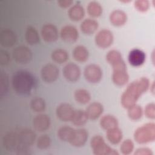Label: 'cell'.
Segmentation results:
<instances>
[{"label": "cell", "mask_w": 155, "mask_h": 155, "mask_svg": "<svg viewBox=\"0 0 155 155\" xmlns=\"http://www.w3.org/2000/svg\"><path fill=\"white\" fill-rule=\"evenodd\" d=\"M135 155H153L152 150L147 147H141L137 148L134 153Z\"/></svg>", "instance_id": "obj_41"}, {"label": "cell", "mask_w": 155, "mask_h": 155, "mask_svg": "<svg viewBox=\"0 0 155 155\" xmlns=\"http://www.w3.org/2000/svg\"><path fill=\"white\" fill-rule=\"evenodd\" d=\"M12 87L15 92L21 95L29 94L35 85V78L28 71L20 70L12 77Z\"/></svg>", "instance_id": "obj_3"}, {"label": "cell", "mask_w": 155, "mask_h": 155, "mask_svg": "<svg viewBox=\"0 0 155 155\" xmlns=\"http://www.w3.org/2000/svg\"><path fill=\"white\" fill-rule=\"evenodd\" d=\"M2 145L8 151H16L19 145L18 133L10 131L5 134L2 138Z\"/></svg>", "instance_id": "obj_16"}, {"label": "cell", "mask_w": 155, "mask_h": 155, "mask_svg": "<svg viewBox=\"0 0 155 155\" xmlns=\"http://www.w3.org/2000/svg\"><path fill=\"white\" fill-rule=\"evenodd\" d=\"M128 109V116L129 118L133 120H139L143 115V110L142 107L136 104L129 107Z\"/></svg>", "instance_id": "obj_34"}, {"label": "cell", "mask_w": 155, "mask_h": 155, "mask_svg": "<svg viewBox=\"0 0 155 155\" xmlns=\"http://www.w3.org/2000/svg\"><path fill=\"white\" fill-rule=\"evenodd\" d=\"M93 153L95 155H118L119 153L108 145L100 135L94 136L90 141Z\"/></svg>", "instance_id": "obj_5"}, {"label": "cell", "mask_w": 155, "mask_h": 155, "mask_svg": "<svg viewBox=\"0 0 155 155\" xmlns=\"http://www.w3.org/2000/svg\"><path fill=\"white\" fill-rule=\"evenodd\" d=\"M75 130L71 127L64 125L60 127L58 130V136L60 140L64 142H68L71 140Z\"/></svg>", "instance_id": "obj_28"}, {"label": "cell", "mask_w": 155, "mask_h": 155, "mask_svg": "<svg viewBox=\"0 0 155 155\" xmlns=\"http://www.w3.org/2000/svg\"><path fill=\"white\" fill-rule=\"evenodd\" d=\"M61 39L66 43L72 44L77 41L79 33L77 28L71 25H66L62 27L60 31Z\"/></svg>", "instance_id": "obj_12"}, {"label": "cell", "mask_w": 155, "mask_h": 155, "mask_svg": "<svg viewBox=\"0 0 155 155\" xmlns=\"http://www.w3.org/2000/svg\"><path fill=\"white\" fill-rule=\"evenodd\" d=\"M154 51H153V53H152V59H153V64H154Z\"/></svg>", "instance_id": "obj_44"}, {"label": "cell", "mask_w": 155, "mask_h": 155, "mask_svg": "<svg viewBox=\"0 0 155 155\" xmlns=\"http://www.w3.org/2000/svg\"><path fill=\"white\" fill-rule=\"evenodd\" d=\"M19 145L16 151L24 153L32 146L36 140V134L34 131L25 128L18 133Z\"/></svg>", "instance_id": "obj_6"}, {"label": "cell", "mask_w": 155, "mask_h": 155, "mask_svg": "<svg viewBox=\"0 0 155 155\" xmlns=\"http://www.w3.org/2000/svg\"><path fill=\"white\" fill-rule=\"evenodd\" d=\"M134 145L132 140L127 139L124 140L120 146V151L122 154L127 155L131 154L134 150Z\"/></svg>", "instance_id": "obj_36"}, {"label": "cell", "mask_w": 155, "mask_h": 155, "mask_svg": "<svg viewBox=\"0 0 155 155\" xmlns=\"http://www.w3.org/2000/svg\"><path fill=\"white\" fill-rule=\"evenodd\" d=\"M68 15L73 21L77 22L81 21L85 15L84 8L80 4H75L70 8L68 11Z\"/></svg>", "instance_id": "obj_24"}, {"label": "cell", "mask_w": 155, "mask_h": 155, "mask_svg": "<svg viewBox=\"0 0 155 155\" xmlns=\"http://www.w3.org/2000/svg\"><path fill=\"white\" fill-rule=\"evenodd\" d=\"M103 111L104 107L98 102H93L91 103L85 110L88 119L91 120H96L99 118L102 114Z\"/></svg>", "instance_id": "obj_20"}, {"label": "cell", "mask_w": 155, "mask_h": 155, "mask_svg": "<svg viewBox=\"0 0 155 155\" xmlns=\"http://www.w3.org/2000/svg\"><path fill=\"white\" fill-rule=\"evenodd\" d=\"M88 137V133L85 129L79 128L75 130L73 136L69 143L73 147H81L85 144Z\"/></svg>", "instance_id": "obj_18"}, {"label": "cell", "mask_w": 155, "mask_h": 155, "mask_svg": "<svg viewBox=\"0 0 155 155\" xmlns=\"http://www.w3.org/2000/svg\"><path fill=\"white\" fill-rule=\"evenodd\" d=\"M75 101L80 104H87L91 100V94L88 91L85 89H78L74 93Z\"/></svg>", "instance_id": "obj_29"}, {"label": "cell", "mask_w": 155, "mask_h": 155, "mask_svg": "<svg viewBox=\"0 0 155 155\" xmlns=\"http://www.w3.org/2000/svg\"><path fill=\"white\" fill-rule=\"evenodd\" d=\"M88 117L85 111L82 110H74L71 122L76 126H82L88 121Z\"/></svg>", "instance_id": "obj_30"}, {"label": "cell", "mask_w": 155, "mask_h": 155, "mask_svg": "<svg viewBox=\"0 0 155 155\" xmlns=\"http://www.w3.org/2000/svg\"><path fill=\"white\" fill-rule=\"evenodd\" d=\"M74 110L70 104L62 103L57 107L56 114L59 120L64 122H68L71 120Z\"/></svg>", "instance_id": "obj_13"}, {"label": "cell", "mask_w": 155, "mask_h": 155, "mask_svg": "<svg viewBox=\"0 0 155 155\" xmlns=\"http://www.w3.org/2000/svg\"><path fill=\"white\" fill-rule=\"evenodd\" d=\"M98 27V22L95 19L91 18L84 19L80 25L82 32L87 35L93 34L97 30Z\"/></svg>", "instance_id": "obj_22"}, {"label": "cell", "mask_w": 155, "mask_h": 155, "mask_svg": "<svg viewBox=\"0 0 155 155\" xmlns=\"http://www.w3.org/2000/svg\"><path fill=\"white\" fill-rule=\"evenodd\" d=\"M106 136L107 140L113 145L120 143L123 137V134L121 130L118 127L107 130Z\"/></svg>", "instance_id": "obj_25"}, {"label": "cell", "mask_w": 155, "mask_h": 155, "mask_svg": "<svg viewBox=\"0 0 155 155\" xmlns=\"http://www.w3.org/2000/svg\"><path fill=\"white\" fill-rule=\"evenodd\" d=\"M134 6L137 11L140 12H145L150 7V2L147 0L135 1Z\"/></svg>", "instance_id": "obj_38"}, {"label": "cell", "mask_w": 155, "mask_h": 155, "mask_svg": "<svg viewBox=\"0 0 155 155\" xmlns=\"http://www.w3.org/2000/svg\"><path fill=\"white\" fill-rule=\"evenodd\" d=\"M150 89L151 88V92L154 94V82H153V83H152L151 85L150 84Z\"/></svg>", "instance_id": "obj_43"}, {"label": "cell", "mask_w": 155, "mask_h": 155, "mask_svg": "<svg viewBox=\"0 0 155 155\" xmlns=\"http://www.w3.org/2000/svg\"><path fill=\"white\" fill-rule=\"evenodd\" d=\"M32 125L35 130L38 132H44L49 129L51 125V119L46 114H39L33 119Z\"/></svg>", "instance_id": "obj_14"}, {"label": "cell", "mask_w": 155, "mask_h": 155, "mask_svg": "<svg viewBox=\"0 0 155 155\" xmlns=\"http://www.w3.org/2000/svg\"><path fill=\"white\" fill-rule=\"evenodd\" d=\"M111 24L116 27L124 25L127 21V15L126 13L121 10H113L109 16Z\"/></svg>", "instance_id": "obj_21"}, {"label": "cell", "mask_w": 155, "mask_h": 155, "mask_svg": "<svg viewBox=\"0 0 155 155\" xmlns=\"http://www.w3.org/2000/svg\"><path fill=\"white\" fill-rule=\"evenodd\" d=\"M100 125L104 130H108L110 129L118 127V120L114 116L107 114L103 116L100 119Z\"/></svg>", "instance_id": "obj_27"}, {"label": "cell", "mask_w": 155, "mask_h": 155, "mask_svg": "<svg viewBox=\"0 0 155 155\" xmlns=\"http://www.w3.org/2000/svg\"><path fill=\"white\" fill-rule=\"evenodd\" d=\"M10 61V56L9 53L4 50L0 51V64L1 65H6Z\"/></svg>", "instance_id": "obj_40"}, {"label": "cell", "mask_w": 155, "mask_h": 155, "mask_svg": "<svg viewBox=\"0 0 155 155\" xmlns=\"http://www.w3.org/2000/svg\"><path fill=\"white\" fill-rule=\"evenodd\" d=\"M0 77V94L1 96H2L7 92L8 88V78L6 73L3 71H1Z\"/></svg>", "instance_id": "obj_37"}, {"label": "cell", "mask_w": 155, "mask_h": 155, "mask_svg": "<svg viewBox=\"0 0 155 155\" xmlns=\"http://www.w3.org/2000/svg\"><path fill=\"white\" fill-rule=\"evenodd\" d=\"M46 107L45 100L41 97H36L30 101V108L36 113H41L44 111Z\"/></svg>", "instance_id": "obj_33"}, {"label": "cell", "mask_w": 155, "mask_h": 155, "mask_svg": "<svg viewBox=\"0 0 155 155\" xmlns=\"http://www.w3.org/2000/svg\"><path fill=\"white\" fill-rule=\"evenodd\" d=\"M84 75L85 79L93 84L101 81L102 78V70L97 64H91L87 65L84 70Z\"/></svg>", "instance_id": "obj_8"}, {"label": "cell", "mask_w": 155, "mask_h": 155, "mask_svg": "<svg viewBox=\"0 0 155 155\" xmlns=\"http://www.w3.org/2000/svg\"><path fill=\"white\" fill-rule=\"evenodd\" d=\"M57 2L59 7L64 8H68L73 4V1L71 0H59Z\"/></svg>", "instance_id": "obj_42"}, {"label": "cell", "mask_w": 155, "mask_h": 155, "mask_svg": "<svg viewBox=\"0 0 155 155\" xmlns=\"http://www.w3.org/2000/svg\"><path fill=\"white\" fill-rule=\"evenodd\" d=\"M12 57L17 63L26 64L29 63L31 60L33 54L31 50L28 47L19 45L13 49Z\"/></svg>", "instance_id": "obj_7"}, {"label": "cell", "mask_w": 155, "mask_h": 155, "mask_svg": "<svg viewBox=\"0 0 155 155\" xmlns=\"http://www.w3.org/2000/svg\"><path fill=\"white\" fill-rule=\"evenodd\" d=\"M144 113L147 117L154 119L155 118V104L153 102L150 103L145 108Z\"/></svg>", "instance_id": "obj_39"}, {"label": "cell", "mask_w": 155, "mask_h": 155, "mask_svg": "<svg viewBox=\"0 0 155 155\" xmlns=\"http://www.w3.org/2000/svg\"><path fill=\"white\" fill-rule=\"evenodd\" d=\"M134 139L140 144L153 142L155 139V124L148 122L138 127L134 133Z\"/></svg>", "instance_id": "obj_4"}, {"label": "cell", "mask_w": 155, "mask_h": 155, "mask_svg": "<svg viewBox=\"0 0 155 155\" xmlns=\"http://www.w3.org/2000/svg\"><path fill=\"white\" fill-rule=\"evenodd\" d=\"M62 74L65 79L71 82H74L79 80L81 74L79 67L73 62L67 64L62 70Z\"/></svg>", "instance_id": "obj_11"}, {"label": "cell", "mask_w": 155, "mask_h": 155, "mask_svg": "<svg viewBox=\"0 0 155 155\" xmlns=\"http://www.w3.org/2000/svg\"><path fill=\"white\" fill-rule=\"evenodd\" d=\"M150 85V81L146 77L139 78L130 83L121 95L122 107L127 109L136 104L139 97L148 90Z\"/></svg>", "instance_id": "obj_1"}, {"label": "cell", "mask_w": 155, "mask_h": 155, "mask_svg": "<svg viewBox=\"0 0 155 155\" xmlns=\"http://www.w3.org/2000/svg\"><path fill=\"white\" fill-rule=\"evenodd\" d=\"M25 39L26 42L31 45L38 44L40 41V36L37 30L33 26H28L25 30Z\"/></svg>", "instance_id": "obj_26"}, {"label": "cell", "mask_w": 155, "mask_h": 155, "mask_svg": "<svg viewBox=\"0 0 155 155\" xmlns=\"http://www.w3.org/2000/svg\"><path fill=\"white\" fill-rule=\"evenodd\" d=\"M52 60L58 64H63L68 59V54L66 50L62 48H57L53 51L51 54Z\"/></svg>", "instance_id": "obj_31"}, {"label": "cell", "mask_w": 155, "mask_h": 155, "mask_svg": "<svg viewBox=\"0 0 155 155\" xmlns=\"http://www.w3.org/2000/svg\"><path fill=\"white\" fill-rule=\"evenodd\" d=\"M51 140L47 134H42L36 139V146L40 150H45L51 145Z\"/></svg>", "instance_id": "obj_35"}, {"label": "cell", "mask_w": 155, "mask_h": 155, "mask_svg": "<svg viewBox=\"0 0 155 155\" xmlns=\"http://www.w3.org/2000/svg\"><path fill=\"white\" fill-rule=\"evenodd\" d=\"M114 40L113 33L108 29H102L97 32L94 38L96 45L101 48H107L110 47Z\"/></svg>", "instance_id": "obj_9"}, {"label": "cell", "mask_w": 155, "mask_h": 155, "mask_svg": "<svg viewBox=\"0 0 155 155\" xmlns=\"http://www.w3.org/2000/svg\"><path fill=\"white\" fill-rule=\"evenodd\" d=\"M41 37L47 42H53L59 37V33L57 27L52 24H44L41 31Z\"/></svg>", "instance_id": "obj_15"}, {"label": "cell", "mask_w": 155, "mask_h": 155, "mask_svg": "<svg viewBox=\"0 0 155 155\" xmlns=\"http://www.w3.org/2000/svg\"><path fill=\"white\" fill-rule=\"evenodd\" d=\"M146 59L145 53L139 48L131 50L128 56L129 63L133 67H139L143 65Z\"/></svg>", "instance_id": "obj_17"}, {"label": "cell", "mask_w": 155, "mask_h": 155, "mask_svg": "<svg viewBox=\"0 0 155 155\" xmlns=\"http://www.w3.org/2000/svg\"><path fill=\"white\" fill-rule=\"evenodd\" d=\"M59 74V68L53 64H47L44 65L41 70L42 79L47 83H52L56 81Z\"/></svg>", "instance_id": "obj_10"}, {"label": "cell", "mask_w": 155, "mask_h": 155, "mask_svg": "<svg viewBox=\"0 0 155 155\" xmlns=\"http://www.w3.org/2000/svg\"><path fill=\"white\" fill-rule=\"evenodd\" d=\"M107 61L112 66V81L117 86L125 85L129 80L127 65L121 53L116 50H110L106 55Z\"/></svg>", "instance_id": "obj_2"}, {"label": "cell", "mask_w": 155, "mask_h": 155, "mask_svg": "<svg viewBox=\"0 0 155 155\" xmlns=\"http://www.w3.org/2000/svg\"><path fill=\"white\" fill-rule=\"evenodd\" d=\"M17 40L16 33L10 29H4L0 34V44L4 47H11Z\"/></svg>", "instance_id": "obj_19"}, {"label": "cell", "mask_w": 155, "mask_h": 155, "mask_svg": "<svg viewBox=\"0 0 155 155\" xmlns=\"http://www.w3.org/2000/svg\"><path fill=\"white\" fill-rule=\"evenodd\" d=\"M88 14L93 18L99 17L103 12L101 5L96 1H91L87 7Z\"/></svg>", "instance_id": "obj_32"}, {"label": "cell", "mask_w": 155, "mask_h": 155, "mask_svg": "<svg viewBox=\"0 0 155 155\" xmlns=\"http://www.w3.org/2000/svg\"><path fill=\"white\" fill-rule=\"evenodd\" d=\"M74 59L78 62H86L89 56L88 49L84 45H79L74 47L72 53Z\"/></svg>", "instance_id": "obj_23"}]
</instances>
